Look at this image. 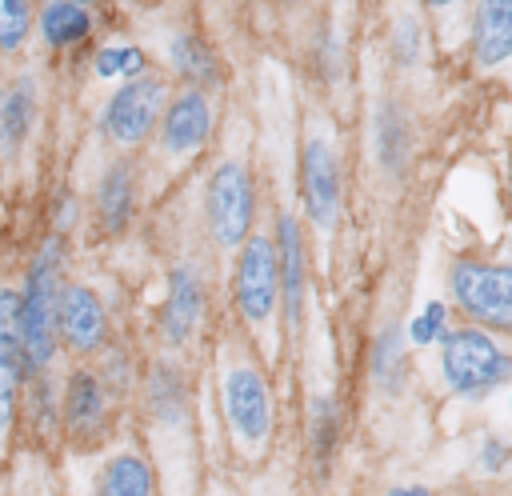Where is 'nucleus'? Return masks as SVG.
<instances>
[{
  "instance_id": "nucleus-1",
  "label": "nucleus",
  "mask_w": 512,
  "mask_h": 496,
  "mask_svg": "<svg viewBox=\"0 0 512 496\" xmlns=\"http://www.w3.org/2000/svg\"><path fill=\"white\" fill-rule=\"evenodd\" d=\"M64 244L60 236H48L40 252L32 256L24 284H20V348H24V372L28 380L48 376L56 360V312L64 292Z\"/></svg>"
},
{
  "instance_id": "nucleus-2",
  "label": "nucleus",
  "mask_w": 512,
  "mask_h": 496,
  "mask_svg": "<svg viewBox=\"0 0 512 496\" xmlns=\"http://www.w3.org/2000/svg\"><path fill=\"white\" fill-rule=\"evenodd\" d=\"M220 412L232 436V448L248 460H260L276 432V396L260 364L232 360L220 372Z\"/></svg>"
},
{
  "instance_id": "nucleus-3",
  "label": "nucleus",
  "mask_w": 512,
  "mask_h": 496,
  "mask_svg": "<svg viewBox=\"0 0 512 496\" xmlns=\"http://www.w3.org/2000/svg\"><path fill=\"white\" fill-rule=\"evenodd\" d=\"M440 372L456 396L484 400L496 384L512 376V356L504 352V344H496L492 332L476 324H460L448 328V336L440 340Z\"/></svg>"
},
{
  "instance_id": "nucleus-4",
  "label": "nucleus",
  "mask_w": 512,
  "mask_h": 496,
  "mask_svg": "<svg viewBox=\"0 0 512 496\" xmlns=\"http://www.w3.org/2000/svg\"><path fill=\"white\" fill-rule=\"evenodd\" d=\"M452 304L484 332H512V264L496 260H452L448 268Z\"/></svg>"
},
{
  "instance_id": "nucleus-5",
  "label": "nucleus",
  "mask_w": 512,
  "mask_h": 496,
  "mask_svg": "<svg viewBox=\"0 0 512 496\" xmlns=\"http://www.w3.org/2000/svg\"><path fill=\"white\" fill-rule=\"evenodd\" d=\"M204 220H208L216 248L240 252L248 244L252 220H256V184H252V168L244 160L232 156L212 168L208 188H204Z\"/></svg>"
},
{
  "instance_id": "nucleus-6",
  "label": "nucleus",
  "mask_w": 512,
  "mask_h": 496,
  "mask_svg": "<svg viewBox=\"0 0 512 496\" xmlns=\"http://www.w3.org/2000/svg\"><path fill=\"white\" fill-rule=\"evenodd\" d=\"M232 296H236V312L244 316V324L252 332H264L276 320V308L284 304V292H280L276 240L268 232H252L248 244L236 252Z\"/></svg>"
},
{
  "instance_id": "nucleus-7",
  "label": "nucleus",
  "mask_w": 512,
  "mask_h": 496,
  "mask_svg": "<svg viewBox=\"0 0 512 496\" xmlns=\"http://www.w3.org/2000/svg\"><path fill=\"white\" fill-rule=\"evenodd\" d=\"M168 100H172L168 80L156 72H144L140 80L116 84V92L100 108V132L120 148H136L160 128Z\"/></svg>"
},
{
  "instance_id": "nucleus-8",
  "label": "nucleus",
  "mask_w": 512,
  "mask_h": 496,
  "mask_svg": "<svg viewBox=\"0 0 512 496\" xmlns=\"http://www.w3.org/2000/svg\"><path fill=\"white\" fill-rule=\"evenodd\" d=\"M300 200L312 228L320 236H332L344 204V176H340V156L324 132H308L300 148Z\"/></svg>"
},
{
  "instance_id": "nucleus-9",
  "label": "nucleus",
  "mask_w": 512,
  "mask_h": 496,
  "mask_svg": "<svg viewBox=\"0 0 512 496\" xmlns=\"http://www.w3.org/2000/svg\"><path fill=\"white\" fill-rule=\"evenodd\" d=\"M216 132V104L204 88H180L172 92L168 108H164V120L156 128V144L168 160H188L196 156Z\"/></svg>"
},
{
  "instance_id": "nucleus-10",
  "label": "nucleus",
  "mask_w": 512,
  "mask_h": 496,
  "mask_svg": "<svg viewBox=\"0 0 512 496\" xmlns=\"http://www.w3.org/2000/svg\"><path fill=\"white\" fill-rule=\"evenodd\" d=\"M112 416V388L96 368H72L60 388V428L72 444H96Z\"/></svg>"
},
{
  "instance_id": "nucleus-11",
  "label": "nucleus",
  "mask_w": 512,
  "mask_h": 496,
  "mask_svg": "<svg viewBox=\"0 0 512 496\" xmlns=\"http://www.w3.org/2000/svg\"><path fill=\"white\" fill-rule=\"evenodd\" d=\"M24 348H20V292L0 284V452L16 428L24 400Z\"/></svg>"
},
{
  "instance_id": "nucleus-12",
  "label": "nucleus",
  "mask_w": 512,
  "mask_h": 496,
  "mask_svg": "<svg viewBox=\"0 0 512 496\" xmlns=\"http://www.w3.org/2000/svg\"><path fill=\"white\" fill-rule=\"evenodd\" d=\"M56 336L72 356H92L108 344V308L88 284L80 280L64 284L60 312H56Z\"/></svg>"
},
{
  "instance_id": "nucleus-13",
  "label": "nucleus",
  "mask_w": 512,
  "mask_h": 496,
  "mask_svg": "<svg viewBox=\"0 0 512 496\" xmlns=\"http://www.w3.org/2000/svg\"><path fill=\"white\" fill-rule=\"evenodd\" d=\"M204 300H208L204 276L192 264H176L168 272V292H164V304H160V336H164V344L180 348L196 332V324L204 316Z\"/></svg>"
},
{
  "instance_id": "nucleus-14",
  "label": "nucleus",
  "mask_w": 512,
  "mask_h": 496,
  "mask_svg": "<svg viewBox=\"0 0 512 496\" xmlns=\"http://www.w3.org/2000/svg\"><path fill=\"white\" fill-rule=\"evenodd\" d=\"M372 156L388 180H404L416 156V132L400 100H384L372 116Z\"/></svg>"
},
{
  "instance_id": "nucleus-15",
  "label": "nucleus",
  "mask_w": 512,
  "mask_h": 496,
  "mask_svg": "<svg viewBox=\"0 0 512 496\" xmlns=\"http://www.w3.org/2000/svg\"><path fill=\"white\" fill-rule=\"evenodd\" d=\"M276 260H280V292H284L288 328H300L304 288H308V248H304V228L292 212H280L276 220Z\"/></svg>"
},
{
  "instance_id": "nucleus-16",
  "label": "nucleus",
  "mask_w": 512,
  "mask_h": 496,
  "mask_svg": "<svg viewBox=\"0 0 512 496\" xmlns=\"http://www.w3.org/2000/svg\"><path fill=\"white\" fill-rule=\"evenodd\" d=\"M92 212H96V224L100 232H124L136 216V172L128 160H116L104 168L100 184H96V196H92Z\"/></svg>"
},
{
  "instance_id": "nucleus-17",
  "label": "nucleus",
  "mask_w": 512,
  "mask_h": 496,
  "mask_svg": "<svg viewBox=\"0 0 512 496\" xmlns=\"http://www.w3.org/2000/svg\"><path fill=\"white\" fill-rule=\"evenodd\" d=\"M472 56L480 68L512 60V0H484L472 12Z\"/></svg>"
},
{
  "instance_id": "nucleus-18",
  "label": "nucleus",
  "mask_w": 512,
  "mask_h": 496,
  "mask_svg": "<svg viewBox=\"0 0 512 496\" xmlns=\"http://www.w3.org/2000/svg\"><path fill=\"white\" fill-rule=\"evenodd\" d=\"M40 116V92H36V80L28 72H20L4 92H0V152L4 156H16L32 132Z\"/></svg>"
},
{
  "instance_id": "nucleus-19",
  "label": "nucleus",
  "mask_w": 512,
  "mask_h": 496,
  "mask_svg": "<svg viewBox=\"0 0 512 496\" xmlns=\"http://www.w3.org/2000/svg\"><path fill=\"white\" fill-rule=\"evenodd\" d=\"M92 8L88 4H76V0H52V4H40L36 8V28H40V40L56 52L64 48H76L92 36Z\"/></svg>"
},
{
  "instance_id": "nucleus-20",
  "label": "nucleus",
  "mask_w": 512,
  "mask_h": 496,
  "mask_svg": "<svg viewBox=\"0 0 512 496\" xmlns=\"http://www.w3.org/2000/svg\"><path fill=\"white\" fill-rule=\"evenodd\" d=\"M92 496H156V472H152L148 456H140L132 448L112 452L104 460V468L96 472Z\"/></svg>"
},
{
  "instance_id": "nucleus-21",
  "label": "nucleus",
  "mask_w": 512,
  "mask_h": 496,
  "mask_svg": "<svg viewBox=\"0 0 512 496\" xmlns=\"http://www.w3.org/2000/svg\"><path fill=\"white\" fill-rule=\"evenodd\" d=\"M368 376L384 396H396L408 380V348L396 324H384L368 344Z\"/></svg>"
},
{
  "instance_id": "nucleus-22",
  "label": "nucleus",
  "mask_w": 512,
  "mask_h": 496,
  "mask_svg": "<svg viewBox=\"0 0 512 496\" xmlns=\"http://www.w3.org/2000/svg\"><path fill=\"white\" fill-rule=\"evenodd\" d=\"M336 444H340V408L332 396H316L308 412V452H312L316 472H328Z\"/></svg>"
},
{
  "instance_id": "nucleus-23",
  "label": "nucleus",
  "mask_w": 512,
  "mask_h": 496,
  "mask_svg": "<svg viewBox=\"0 0 512 496\" xmlns=\"http://www.w3.org/2000/svg\"><path fill=\"white\" fill-rule=\"evenodd\" d=\"M168 60H172V68L188 80V88H204V84L216 80V52H212L200 36H192V32L172 36V44H168Z\"/></svg>"
},
{
  "instance_id": "nucleus-24",
  "label": "nucleus",
  "mask_w": 512,
  "mask_h": 496,
  "mask_svg": "<svg viewBox=\"0 0 512 496\" xmlns=\"http://www.w3.org/2000/svg\"><path fill=\"white\" fill-rule=\"evenodd\" d=\"M188 404V388H184V376L180 368L172 364H156L148 372V412L160 420V424H176L180 412Z\"/></svg>"
},
{
  "instance_id": "nucleus-25",
  "label": "nucleus",
  "mask_w": 512,
  "mask_h": 496,
  "mask_svg": "<svg viewBox=\"0 0 512 496\" xmlns=\"http://www.w3.org/2000/svg\"><path fill=\"white\" fill-rule=\"evenodd\" d=\"M92 72H96L100 80H120V84H128V80H140V76L148 72V56H144L136 44L116 40V44L96 48V56H92Z\"/></svg>"
},
{
  "instance_id": "nucleus-26",
  "label": "nucleus",
  "mask_w": 512,
  "mask_h": 496,
  "mask_svg": "<svg viewBox=\"0 0 512 496\" xmlns=\"http://www.w3.org/2000/svg\"><path fill=\"white\" fill-rule=\"evenodd\" d=\"M32 24H36V8L28 0H0V56L20 52Z\"/></svg>"
},
{
  "instance_id": "nucleus-27",
  "label": "nucleus",
  "mask_w": 512,
  "mask_h": 496,
  "mask_svg": "<svg viewBox=\"0 0 512 496\" xmlns=\"http://www.w3.org/2000/svg\"><path fill=\"white\" fill-rule=\"evenodd\" d=\"M392 52L400 64H416L424 56V28H420V16L412 12H400L396 24H392Z\"/></svg>"
},
{
  "instance_id": "nucleus-28",
  "label": "nucleus",
  "mask_w": 512,
  "mask_h": 496,
  "mask_svg": "<svg viewBox=\"0 0 512 496\" xmlns=\"http://www.w3.org/2000/svg\"><path fill=\"white\" fill-rule=\"evenodd\" d=\"M408 336H412L416 344H440V340L448 336V308H444L440 300H428V304L412 316Z\"/></svg>"
},
{
  "instance_id": "nucleus-29",
  "label": "nucleus",
  "mask_w": 512,
  "mask_h": 496,
  "mask_svg": "<svg viewBox=\"0 0 512 496\" xmlns=\"http://www.w3.org/2000/svg\"><path fill=\"white\" fill-rule=\"evenodd\" d=\"M508 456H512V448L504 444V440H496V436H488L484 444H480V452H476V468L480 472H504V464H508Z\"/></svg>"
},
{
  "instance_id": "nucleus-30",
  "label": "nucleus",
  "mask_w": 512,
  "mask_h": 496,
  "mask_svg": "<svg viewBox=\"0 0 512 496\" xmlns=\"http://www.w3.org/2000/svg\"><path fill=\"white\" fill-rule=\"evenodd\" d=\"M388 496H432L428 488H420V484H404V488H392Z\"/></svg>"
},
{
  "instance_id": "nucleus-31",
  "label": "nucleus",
  "mask_w": 512,
  "mask_h": 496,
  "mask_svg": "<svg viewBox=\"0 0 512 496\" xmlns=\"http://www.w3.org/2000/svg\"><path fill=\"white\" fill-rule=\"evenodd\" d=\"M56 220H60V224H68V220H72V200H68V196L60 200V212H56Z\"/></svg>"
},
{
  "instance_id": "nucleus-32",
  "label": "nucleus",
  "mask_w": 512,
  "mask_h": 496,
  "mask_svg": "<svg viewBox=\"0 0 512 496\" xmlns=\"http://www.w3.org/2000/svg\"><path fill=\"white\" fill-rule=\"evenodd\" d=\"M508 384H512V376H508Z\"/></svg>"
}]
</instances>
